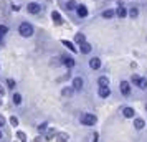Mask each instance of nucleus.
<instances>
[{"label": "nucleus", "mask_w": 147, "mask_h": 142, "mask_svg": "<svg viewBox=\"0 0 147 142\" xmlns=\"http://www.w3.org/2000/svg\"><path fill=\"white\" fill-rule=\"evenodd\" d=\"M51 18L55 20L56 25H61V23H63V18H61V15L58 13V12H51Z\"/></svg>", "instance_id": "nucleus-11"}, {"label": "nucleus", "mask_w": 147, "mask_h": 142, "mask_svg": "<svg viewBox=\"0 0 147 142\" xmlns=\"http://www.w3.org/2000/svg\"><path fill=\"white\" fill-rule=\"evenodd\" d=\"M61 43H63V45H65V46L68 48V50H71V51H78V48L74 46L71 41H68V40H61Z\"/></svg>", "instance_id": "nucleus-13"}, {"label": "nucleus", "mask_w": 147, "mask_h": 142, "mask_svg": "<svg viewBox=\"0 0 147 142\" xmlns=\"http://www.w3.org/2000/svg\"><path fill=\"white\" fill-rule=\"evenodd\" d=\"M0 43H2V36H0Z\"/></svg>", "instance_id": "nucleus-36"}, {"label": "nucleus", "mask_w": 147, "mask_h": 142, "mask_svg": "<svg viewBox=\"0 0 147 142\" xmlns=\"http://www.w3.org/2000/svg\"><path fill=\"white\" fill-rule=\"evenodd\" d=\"M0 106H2V99H0Z\"/></svg>", "instance_id": "nucleus-35"}, {"label": "nucleus", "mask_w": 147, "mask_h": 142, "mask_svg": "<svg viewBox=\"0 0 147 142\" xmlns=\"http://www.w3.org/2000/svg\"><path fill=\"white\" fill-rule=\"evenodd\" d=\"M121 93H122L124 96H129V94H131V84H129L127 81H122V83H121Z\"/></svg>", "instance_id": "nucleus-4"}, {"label": "nucleus", "mask_w": 147, "mask_h": 142, "mask_svg": "<svg viewBox=\"0 0 147 142\" xmlns=\"http://www.w3.org/2000/svg\"><path fill=\"white\" fill-rule=\"evenodd\" d=\"M13 104H17V106H20L22 104V96L18 94V93H15L13 94Z\"/></svg>", "instance_id": "nucleus-21"}, {"label": "nucleus", "mask_w": 147, "mask_h": 142, "mask_svg": "<svg viewBox=\"0 0 147 142\" xmlns=\"http://www.w3.org/2000/svg\"><path fill=\"white\" fill-rule=\"evenodd\" d=\"M91 50H93V48H91V45H89L88 41H84V43H81V45H80V51H81V53L88 55Z\"/></svg>", "instance_id": "nucleus-6"}, {"label": "nucleus", "mask_w": 147, "mask_h": 142, "mask_svg": "<svg viewBox=\"0 0 147 142\" xmlns=\"http://www.w3.org/2000/svg\"><path fill=\"white\" fill-rule=\"evenodd\" d=\"M137 79H139V76L134 75V76H132V83H134V84H137Z\"/></svg>", "instance_id": "nucleus-32"}, {"label": "nucleus", "mask_w": 147, "mask_h": 142, "mask_svg": "<svg viewBox=\"0 0 147 142\" xmlns=\"http://www.w3.org/2000/svg\"><path fill=\"white\" fill-rule=\"evenodd\" d=\"M73 88L74 89H81L83 88V79H81V78H74L73 79Z\"/></svg>", "instance_id": "nucleus-14"}, {"label": "nucleus", "mask_w": 147, "mask_h": 142, "mask_svg": "<svg viewBox=\"0 0 147 142\" xmlns=\"http://www.w3.org/2000/svg\"><path fill=\"white\" fill-rule=\"evenodd\" d=\"M17 137H18V139H23V141H25V134H23L22 131H18V132H17Z\"/></svg>", "instance_id": "nucleus-28"}, {"label": "nucleus", "mask_w": 147, "mask_h": 142, "mask_svg": "<svg viewBox=\"0 0 147 142\" xmlns=\"http://www.w3.org/2000/svg\"><path fill=\"white\" fill-rule=\"evenodd\" d=\"M18 32H20L22 36L28 38V36H32V35H33V27H32L30 23H27V22H23L20 27H18Z\"/></svg>", "instance_id": "nucleus-1"}, {"label": "nucleus", "mask_w": 147, "mask_h": 142, "mask_svg": "<svg viewBox=\"0 0 147 142\" xmlns=\"http://www.w3.org/2000/svg\"><path fill=\"white\" fill-rule=\"evenodd\" d=\"M144 126H146V122H144V119H142V117H137V119L134 121V127L137 129V131L144 129Z\"/></svg>", "instance_id": "nucleus-9"}, {"label": "nucleus", "mask_w": 147, "mask_h": 142, "mask_svg": "<svg viewBox=\"0 0 147 142\" xmlns=\"http://www.w3.org/2000/svg\"><path fill=\"white\" fill-rule=\"evenodd\" d=\"M73 91H74L73 88H65L63 91H61V94H63V96H71V94H73Z\"/></svg>", "instance_id": "nucleus-23"}, {"label": "nucleus", "mask_w": 147, "mask_h": 142, "mask_svg": "<svg viewBox=\"0 0 147 142\" xmlns=\"http://www.w3.org/2000/svg\"><path fill=\"white\" fill-rule=\"evenodd\" d=\"M3 124H5V117H3V116H0V127H2Z\"/></svg>", "instance_id": "nucleus-31"}, {"label": "nucleus", "mask_w": 147, "mask_h": 142, "mask_svg": "<svg viewBox=\"0 0 147 142\" xmlns=\"http://www.w3.org/2000/svg\"><path fill=\"white\" fill-rule=\"evenodd\" d=\"M78 15H80L81 18H84V17H88V8L84 7V5H78Z\"/></svg>", "instance_id": "nucleus-10"}, {"label": "nucleus", "mask_w": 147, "mask_h": 142, "mask_svg": "<svg viewBox=\"0 0 147 142\" xmlns=\"http://www.w3.org/2000/svg\"><path fill=\"white\" fill-rule=\"evenodd\" d=\"M0 139H2V131H0Z\"/></svg>", "instance_id": "nucleus-34"}, {"label": "nucleus", "mask_w": 147, "mask_h": 142, "mask_svg": "<svg viewBox=\"0 0 147 142\" xmlns=\"http://www.w3.org/2000/svg\"><path fill=\"white\" fill-rule=\"evenodd\" d=\"M134 114H136V112H134L132 108H124V109H122V116H124L126 119H131V117H134Z\"/></svg>", "instance_id": "nucleus-8"}, {"label": "nucleus", "mask_w": 147, "mask_h": 142, "mask_svg": "<svg viewBox=\"0 0 147 142\" xmlns=\"http://www.w3.org/2000/svg\"><path fill=\"white\" fill-rule=\"evenodd\" d=\"M61 61H63V65H65V66H68V68H73L74 66V60L71 58V56H63V58H61Z\"/></svg>", "instance_id": "nucleus-7"}, {"label": "nucleus", "mask_w": 147, "mask_h": 142, "mask_svg": "<svg viewBox=\"0 0 147 142\" xmlns=\"http://www.w3.org/2000/svg\"><path fill=\"white\" fill-rule=\"evenodd\" d=\"M7 32H8V28L5 27V25H0V36H3Z\"/></svg>", "instance_id": "nucleus-25"}, {"label": "nucleus", "mask_w": 147, "mask_h": 142, "mask_svg": "<svg viewBox=\"0 0 147 142\" xmlns=\"http://www.w3.org/2000/svg\"><path fill=\"white\" fill-rule=\"evenodd\" d=\"M126 15H127V8H126V7H122V5H121V7L117 8V17H119V18H124Z\"/></svg>", "instance_id": "nucleus-15"}, {"label": "nucleus", "mask_w": 147, "mask_h": 142, "mask_svg": "<svg viewBox=\"0 0 147 142\" xmlns=\"http://www.w3.org/2000/svg\"><path fill=\"white\" fill-rule=\"evenodd\" d=\"M89 66H91V69H99L101 68V60L99 58H91V60H89Z\"/></svg>", "instance_id": "nucleus-5"}, {"label": "nucleus", "mask_w": 147, "mask_h": 142, "mask_svg": "<svg viewBox=\"0 0 147 142\" xmlns=\"http://www.w3.org/2000/svg\"><path fill=\"white\" fill-rule=\"evenodd\" d=\"M27 10L30 12V13L36 15V13H40V12H41V7L38 5V3H35V2H32V3H28V5H27Z\"/></svg>", "instance_id": "nucleus-3"}, {"label": "nucleus", "mask_w": 147, "mask_h": 142, "mask_svg": "<svg viewBox=\"0 0 147 142\" xmlns=\"http://www.w3.org/2000/svg\"><path fill=\"white\" fill-rule=\"evenodd\" d=\"M56 134V132H55V129H50V131H48V135L47 137H51V135H55Z\"/></svg>", "instance_id": "nucleus-30"}, {"label": "nucleus", "mask_w": 147, "mask_h": 142, "mask_svg": "<svg viewBox=\"0 0 147 142\" xmlns=\"http://www.w3.org/2000/svg\"><path fill=\"white\" fill-rule=\"evenodd\" d=\"M58 142H68V134H58Z\"/></svg>", "instance_id": "nucleus-24"}, {"label": "nucleus", "mask_w": 147, "mask_h": 142, "mask_svg": "<svg viewBox=\"0 0 147 142\" xmlns=\"http://www.w3.org/2000/svg\"><path fill=\"white\" fill-rule=\"evenodd\" d=\"M10 124L17 127V126H18V119H17V117H10Z\"/></svg>", "instance_id": "nucleus-26"}, {"label": "nucleus", "mask_w": 147, "mask_h": 142, "mask_svg": "<svg viewBox=\"0 0 147 142\" xmlns=\"http://www.w3.org/2000/svg\"><path fill=\"white\" fill-rule=\"evenodd\" d=\"M137 86H139L140 89L147 88V79L146 78H139V79H137Z\"/></svg>", "instance_id": "nucleus-18"}, {"label": "nucleus", "mask_w": 147, "mask_h": 142, "mask_svg": "<svg viewBox=\"0 0 147 142\" xmlns=\"http://www.w3.org/2000/svg\"><path fill=\"white\" fill-rule=\"evenodd\" d=\"M109 94H111L109 88H99V96H101V98H107Z\"/></svg>", "instance_id": "nucleus-17"}, {"label": "nucleus", "mask_w": 147, "mask_h": 142, "mask_svg": "<svg viewBox=\"0 0 147 142\" xmlns=\"http://www.w3.org/2000/svg\"><path fill=\"white\" fill-rule=\"evenodd\" d=\"M0 94H3V88L2 86H0Z\"/></svg>", "instance_id": "nucleus-33"}, {"label": "nucleus", "mask_w": 147, "mask_h": 142, "mask_svg": "<svg viewBox=\"0 0 147 142\" xmlns=\"http://www.w3.org/2000/svg\"><path fill=\"white\" fill-rule=\"evenodd\" d=\"M74 41H76L78 45H81V43H84V41H86V38H84V35H83V33H78V35H74Z\"/></svg>", "instance_id": "nucleus-16"}, {"label": "nucleus", "mask_w": 147, "mask_h": 142, "mask_svg": "<svg viewBox=\"0 0 147 142\" xmlns=\"http://www.w3.org/2000/svg\"><path fill=\"white\" fill-rule=\"evenodd\" d=\"M45 129H47V124H45V122H43V124H40V126H38V131H45Z\"/></svg>", "instance_id": "nucleus-29"}, {"label": "nucleus", "mask_w": 147, "mask_h": 142, "mask_svg": "<svg viewBox=\"0 0 147 142\" xmlns=\"http://www.w3.org/2000/svg\"><path fill=\"white\" fill-rule=\"evenodd\" d=\"M7 84L10 86V88H13V86H15V81L12 79V78H8V79H7Z\"/></svg>", "instance_id": "nucleus-27"}, {"label": "nucleus", "mask_w": 147, "mask_h": 142, "mask_svg": "<svg viewBox=\"0 0 147 142\" xmlns=\"http://www.w3.org/2000/svg\"><path fill=\"white\" fill-rule=\"evenodd\" d=\"M66 8L68 10H76V8H78V3H76L74 0H69V2L66 3Z\"/></svg>", "instance_id": "nucleus-19"}, {"label": "nucleus", "mask_w": 147, "mask_h": 142, "mask_svg": "<svg viewBox=\"0 0 147 142\" xmlns=\"http://www.w3.org/2000/svg\"><path fill=\"white\" fill-rule=\"evenodd\" d=\"M81 124H84V126H94V124H96V116L83 114L81 116Z\"/></svg>", "instance_id": "nucleus-2"}, {"label": "nucleus", "mask_w": 147, "mask_h": 142, "mask_svg": "<svg viewBox=\"0 0 147 142\" xmlns=\"http://www.w3.org/2000/svg\"><path fill=\"white\" fill-rule=\"evenodd\" d=\"M98 83H99L101 88H107V86H109V79H107L106 76H101L99 79H98Z\"/></svg>", "instance_id": "nucleus-12"}, {"label": "nucleus", "mask_w": 147, "mask_h": 142, "mask_svg": "<svg viewBox=\"0 0 147 142\" xmlns=\"http://www.w3.org/2000/svg\"><path fill=\"white\" fill-rule=\"evenodd\" d=\"M102 17H104V18H113L114 17V10L109 8V10H106V12H102Z\"/></svg>", "instance_id": "nucleus-22"}, {"label": "nucleus", "mask_w": 147, "mask_h": 142, "mask_svg": "<svg viewBox=\"0 0 147 142\" xmlns=\"http://www.w3.org/2000/svg\"><path fill=\"white\" fill-rule=\"evenodd\" d=\"M129 15H131V18H136V17L139 15V10H137V7H131V10H129Z\"/></svg>", "instance_id": "nucleus-20"}]
</instances>
